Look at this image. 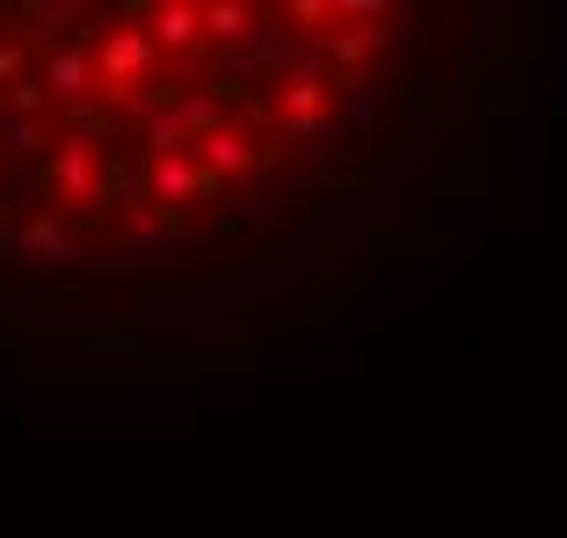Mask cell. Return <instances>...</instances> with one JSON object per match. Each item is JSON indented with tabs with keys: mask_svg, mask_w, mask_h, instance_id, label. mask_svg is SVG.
<instances>
[{
	"mask_svg": "<svg viewBox=\"0 0 567 538\" xmlns=\"http://www.w3.org/2000/svg\"><path fill=\"white\" fill-rule=\"evenodd\" d=\"M385 59L371 8H0V262H153L299 204Z\"/></svg>",
	"mask_w": 567,
	"mask_h": 538,
	"instance_id": "obj_1",
	"label": "cell"
}]
</instances>
